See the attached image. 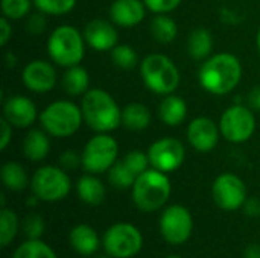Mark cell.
I'll return each mask as SVG.
<instances>
[{
    "label": "cell",
    "mask_w": 260,
    "mask_h": 258,
    "mask_svg": "<svg viewBox=\"0 0 260 258\" xmlns=\"http://www.w3.org/2000/svg\"><path fill=\"white\" fill-rule=\"evenodd\" d=\"M242 64L239 58L229 52H219L203 61L198 71L201 88L213 96L230 94L242 79Z\"/></svg>",
    "instance_id": "obj_1"
},
{
    "label": "cell",
    "mask_w": 260,
    "mask_h": 258,
    "mask_svg": "<svg viewBox=\"0 0 260 258\" xmlns=\"http://www.w3.org/2000/svg\"><path fill=\"white\" fill-rule=\"evenodd\" d=\"M84 122L94 132L110 134L122 125V109L116 99L102 88H90L81 99Z\"/></svg>",
    "instance_id": "obj_2"
},
{
    "label": "cell",
    "mask_w": 260,
    "mask_h": 258,
    "mask_svg": "<svg viewBox=\"0 0 260 258\" xmlns=\"http://www.w3.org/2000/svg\"><path fill=\"white\" fill-rule=\"evenodd\" d=\"M172 193V184L168 173L154 167L145 170L136 178L131 189L134 205L143 213H154L163 208Z\"/></svg>",
    "instance_id": "obj_3"
},
{
    "label": "cell",
    "mask_w": 260,
    "mask_h": 258,
    "mask_svg": "<svg viewBox=\"0 0 260 258\" xmlns=\"http://www.w3.org/2000/svg\"><path fill=\"white\" fill-rule=\"evenodd\" d=\"M85 40L82 32L70 24L58 26L47 40V55L59 67L69 68L79 65L85 56Z\"/></svg>",
    "instance_id": "obj_4"
},
{
    "label": "cell",
    "mask_w": 260,
    "mask_h": 258,
    "mask_svg": "<svg viewBox=\"0 0 260 258\" xmlns=\"http://www.w3.org/2000/svg\"><path fill=\"white\" fill-rule=\"evenodd\" d=\"M140 76L145 87L160 96L175 93L181 79L177 64L163 53L146 55L140 61Z\"/></svg>",
    "instance_id": "obj_5"
},
{
    "label": "cell",
    "mask_w": 260,
    "mask_h": 258,
    "mask_svg": "<svg viewBox=\"0 0 260 258\" xmlns=\"http://www.w3.org/2000/svg\"><path fill=\"white\" fill-rule=\"evenodd\" d=\"M38 120L50 137L69 138L78 132L84 123V116L81 106L72 100H55L40 113Z\"/></svg>",
    "instance_id": "obj_6"
},
{
    "label": "cell",
    "mask_w": 260,
    "mask_h": 258,
    "mask_svg": "<svg viewBox=\"0 0 260 258\" xmlns=\"http://www.w3.org/2000/svg\"><path fill=\"white\" fill-rule=\"evenodd\" d=\"M82 169L87 173L99 175L108 172L117 161L119 144L116 138L105 132H96L84 146L82 152Z\"/></svg>",
    "instance_id": "obj_7"
},
{
    "label": "cell",
    "mask_w": 260,
    "mask_h": 258,
    "mask_svg": "<svg viewBox=\"0 0 260 258\" xmlns=\"http://www.w3.org/2000/svg\"><path fill=\"white\" fill-rule=\"evenodd\" d=\"M30 190L40 201H62L72 190V181L67 172L58 166H43L30 178Z\"/></svg>",
    "instance_id": "obj_8"
},
{
    "label": "cell",
    "mask_w": 260,
    "mask_h": 258,
    "mask_svg": "<svg viewBox=\"0 0 260 258\" xmlns=\"http://www.w3.org/2000/svg\"><path fill=\"white\" fill-rule=\"evenodd\" d=\"M102 246L111 258H131L142 251L143 236L136 225L117 222L105 231Z\"/></svg>",
    "instance_id": "obj_9"
},
{
    "label": "cell",
    "mask_w": 260,
    "mask_h": 258,
    "mask_svg": "<svg viewBox=\"0 0 260 258\" xmlns=\"http://www.w3.org/2000/svg\"><path fill=\"white\" fill-rule=\"evenodd\" d=\"M219 131L221 135L233 144L248 141L256 132L254 111L244 105L229 106L219 119Z\"/></svg>",
    "instance_id": "obj_10"
},
{
    "label": "cell",
    "mask_w": 260,
    "mask_h": 258,
    "mask_svg": "<svg viewBox=\"0 0 260 258\" xmlns=\"http://www.w3.org/2000/svg\"><path fill=\"white\" fill-rule=\"evenodd\" d=\"M158 228L165 242L175 246L183 245L190 239L193 233L192 213L183 205H169L160 216Z\"/></svg>",
    "instance_id": "obj_11"
},
{
    "label": "cell",
    "mask_w": 260,
    "mask_h": 258,
    "mask_svg": "<svg viewBox=\"0 0 260 258\" xmlns=\"http://www.w3.org/2000/svg\"><path fill=\"white\" fill-rule=\"evenodd\" d=\"M212 196L221 210L236 211L244 207L248 198L247 186L238 175L225 172L215 178L212 186Z\"/></svg>",
    "instance_id": "obj_12"
},
{
    "label": "cell",
    "mask_w": 260,
    "mask_h": 258,
    "mask_svg": "<svg viewBox=\"0 0 260 258\" xmlns=\"http://www.w3.org/2000/svg\"><path fill=\"white\" fill-rule=\"evenodd\" d=\"M148 157L151 167L165 173H172L183 166L186 158V148L178 138L163 137L149 146Z\"/></svg>",
    "instance_id": "obj_13"
},
{
    "label": "cell",
    "mask_w": 260,
    "mask_h": 258,
    "mask_svg": "<svg viewBox=\"0 0 260 258\" xmlns=\"http://www.w3.org/2000/svg\"><path fill=\"white\" fill-rule=\"evenodd\" d=\"M21 82L29 91L44 94L55 88L58 75L52 62L46 59H32L21 71Z\"/></svg>",
    "instance_id": "obj_14"
},
{
    "label": "cell",
    "mask_w": 260,
    "mask_h": 258,
    "mask_svg": "<svg viewBox=\"0 0 260 258\" xmlns=\"http://www.w3.org/2000/svg\"><path fill=\"white\" fill-rule=\"evenodd\" d=\"M3 119H6L14 128H30L40 119L37 105L32 99L23 94H14L3 102Z\"/></svg>",
    "instance_id": "obj_15"
},
{
    "label": "cell",
    "mask_w": 260,
    "mask_h": 258,
    "mask_svg": "<svg viewBox=\"0 0 260 258\" xmlns=\"http://www.w3.org/2000/svg\"><path fill=\"white\" fill-rule=\"evenodd\" d=\"M219 125L209 117H195L187 126V141L198 152H212L219 141Z\"/></svg>",
    "instance_id": "obj_16"
},
{
    "label": "cell",
    "mask_w": 260,
    "mask_h": 258,
    "mask_svg": "<svg viewBox=\"0 0 260 258\" xmlns=\"http://www.w3.org/2000/svg\"><path fill=\"white\" fill-rule=\"evenodd\" d=\"M82 35L87 46L96 52H111V49L117 46L119 40L116 24L104 18L90 20L84 26Z\"/></svg>",
    "instance_id": "obj_17"
},
{
    "label": "cell",
    "mask_w": 260,
    "mask_h": 258,
    "mask_svg": "<svg viewBox=\"0 0 260 258\" xmlns=\"http://www.w3.org/2000/svg\"><path fill=\"white\" fill-rule=\"evenodd\" d=\"M146 11L143 0H114L110 6V18L116 26L131 29L145 20Z\"/></svg>",
    "instance_id": "obj_18"
},
{
    "label": "cell",
    "mask_w": 260,
    "mask_h": 258,
    "mask_svg": "<svg viewBox=\"0 0 260 258\" xmlns=\"http://www.w3.org/2000/svg\"><path fill=\"white\" fill-rule=\"evenodd\" d=\"M69 243L76 254L82 257H90V255H94L96 251L99 249L101 239L93 227L87 224H79L70 230Z\"/></svg>",
    "instance_id": "obj_19"
},
{
    "label": "cell",
    "mask_w": 260,
    "mask_h": 258,
    "mask_svg": "<svg viewBox=\"0 0 260 258\" xmlns=\"http://www.w3.org/2000/svg\"><path fill=\"white\" fill-rule=\"evenodd\" d=\"M50 135L41 128H32L23 138L21 143V151L23 155L32 161V163H40L47 158L50 152Z\"/></svg>",
    "instance_id": "obj_20"
},
{
    "label": "cell",
    "mask_w": 260,
    "mask_h": 258,
    "mask_svg": "<svg viewBox=\"0 0 260 258\" xmlns=\"http://www.w3.org/2000/svg\"><path fill=\"white\" fill-rule=\"evenodd\" d=\"M158 117L160 120L171 128L180 126L187 117V103L181 96L168 94L163 96L158 105Z\"/></svg>",
    "instance_id": "obj_21"
},
{
    "label": "cell",
    "mask_w": 260,
    "mask_h": 258,
    "mask_svg": "<svg viewBox=\"0 0 260 258\" xmlns=\"http://www.w3.org/2000/svg\"><path fill=\"white\" fill-rule=\"evenodd\" d=\"M76 193L84 204L96 207L101 205L105 199V186L96 175L87 173L78 179Z\"/></svg>",
    "instance_id": "obj_22"
},
{
    "label": "cell",
    "mask_w": 260,
    "mask_h": 258,
    "mask_svg": "<svg viewBox=\"0 0 260 258\" xmlns=\"http://www.w3.org/2000/svg\"><path fill=\"white\" fill-rule=\"evenodd\" d=\"M187 53L195 61H204L212 56L213 36L206 27H195L187 36Z\"/></svg>",
    "instance_id": "obj_23"
},
{
    "label": "cell",
    "mask_w": 260,
    "mask_h": 258,
    "mask_svg": "<svg viewBox=\"0 0 260 258\" xmlns=\"http://www.w3.org/2000/svg\"><path fill=\"white\" fill-rule=\"evenodd\" d=\"M62 88L69 96H84L90 90V75L81 65H73L66 68L62 79Z\"/></svg>",
    "instance_id": "obj_24"
},
{
    "label": "cell",
    "mask_w": 260,
    "mask_h": 258,
    "mask_svg": "<svg viewBox=\"0 0 260 258\" xmlns=\"http://www.w3.org/2000/svg\"><path fill=\"white\" fill-rule=\"evenodd\" d=\"M152 116L146 105L131 102L122 109V125L129 131H143L151 125Z\"/></svg>",
    "instance_id": "obj_25"
},
{
    "label": "cell",
    "mask_w": 260,
    "mask_h": 258,
    "mask_svg": "<svg viewBox=\"0 0 260 258\" xmlns=\"http://www.w3.org/2000/svg\"><path fill=\"white\" fill-rule=\"evenodd\" d=\"M0 178L3 186L11 192H21L30 184L26 169L17 161H6L0 169Z\"/></svg>",
    "instance_id": "obj_26"
},
{
    "label": "cell",
    "mask_w": 260,
    "mask_h": 258,
    "mask_svg": "<svg viewBox=\"0 0 260 258\" xmlns=\"http://www.w3.org/2000/svg\"><path fill=\"white\" fill-rule=\"evenodd\" d=\"M151 35L160 44H169L175 41L178 35V26L168 14H155L151 21Z\"/></svg>",
    "instance_id": "obj_27"
},
{
    "label": "cell",
    "mask_w": 260,
    "mask_h": 258,
    "mask_svg": "<svg viewBox=\"0 0 260 258\" xmlns=\"http://www.w3.org/2000/svg\"><path fill=\"white\" fill-rule=\"evenodd\" d=\"M12 258H58L55 251L40 239H27L18 245Z\"/></svg>",
    "instance_id": "obj_28"
},
{
    "label": "cell",
    "mask_w": 260,
    "mask_h": 258,
    "mask_svg": "<svg viewBox=\"0 0 260 258\" xmlns=\"http://www.w3.org/2000/svg\"><path fill=\"white\" fill-rule=\"evenodd\" d=\"M20 222L17 217V213L11 208L3 207L0 211V245L2 248H6L11 245L18 233Z\"/></svg>",
    "instance_id": "obj_29"
},
{
    "label": "cell",
    "mask_w": 260,
    "mask_h": 258,
    "mask_svg": "<svg viewBox=\"0 0 260 258\" xmlns=\"http://www.w3.org/2000/svg\"><path fill=\"white\" fill-rule=\"evenodd\" d=\"M137 175L122 161H116V164L108 170V181L113 187L119 189V190H126V189H133L134 182H136Z\"/></svg>",
    "instance_id": "obj_30"
},
{
    "label": "cell",
    "mask_w": 260,
    "mask_h": 258,
    "mask_svg": "<svg viewBox=\"0 0 260 258\" xmlns=\"http://www.w3.org/2000/svg\"><path fill=\"white\" fill-rule=\"evenodd\" d=\"M111 59L113 64L117 68L122 70H133L139 64V56L137 52L133 46L129 44H117L116 47L111 49Z\"/></svg>",
    "instance_id": "obj_31"
},
{
    "label": "cell",
    "mask_w": 260,
    "mask_h": 258,
    "mask_svg": "<svg viewBox=\"0 0 260 258\" xmlns=\"http://www.w3.org/2000/svg\"><path fill=\"white\" fill-rule=\"evenodd\" d=\"M78 0H34V5L38 11L46 15H66L72 12L76 6Z\"/></svg>",
    "instance_id": "obj_32"
},
{
    "label": "cell",
    "mask_w": 260,
    "mask_h": 258,
    "mask_svg": "<svg viewBox=\"0 0 260 258\" xmlns=\"http://www.w3.org/2000/svg\"><path fill=\"white\" fill-rule=\"evenodd\" d=\"M32 3L34 0H2V14L11 21L21 20L27 17V14L30 12Z\"/></svg>",
    "instance_id": "obj_33"
},
{
    "label": "cell",
    "mask_w": 260,
    "mask_h": 258,
    "mask_svg": "<svg viewBox=\"0 0 260 258\" xmlns=\"http://www.w3.org/2000/svg\"><path fill=\"white\" fill-rule=\"evenodd\" d=\"M122 161L139 176L142 175L145 170L149 169L151 163H149V157H148V152H142V151H131L128 152Z\"/></svg>",
    "instance_id": "obj_34"
},
{
    "label": "cell",
    "mask_w": 260,
    "mask_h": 258,
    "mask_svg": "<svg viewBox=\"0 0 260 258\" xmlns=\"http://www.w3.org/2000/svg\"><path fill=\"white\" fill-rule=\"evenodd\" d=\"M44 233V220L40 214L30 213L23 220V234L26 239H40Z\"/></svg>",
    "instance_id": "obj_35"
},
{
    "label": "cell",
    "mask_w": 260,
    "mask_h": 258,
    "mask_svg": "<svg viewBox=\"0 0 260 258\" xmlns=\"http://www.w3.org/2000/svg\"><path fill=\"white\" fill-rule=\"evenodd\" d=\"M148 11L154 14H169L175 11L183 0H143Z\"/></svg>",
    "instance_id": "obj_36"
},
{
    "label": "cell",
    "mask_w": 260,
    "mask_h": 258,
    "mask_svg": "<svg viewBox=\"0 0 260 258\" xmlns=\"http://www.w3.org/2000/svg\"><path fill=\"white\" fill-rule=\"evenodd\" d=\"M46 24H47L46 14L37 9V12H34L32 15L27 17L26 29L30 35H40L46 30Z\"/></svg>",
    "instance_id": "obj_37"
},
{
    "label": "cell",
    "mask_w": 260,
    "mask_h": 258,
    "mask_svg": "<svg viewBox=\"0 0 260 258\" xmlns=\"http://www.w3.org/2000/svg\"><path fill=\"white\" fill-rule=\"evenodd\" d=\"M58 161H59V167H62L64 170H75L79 166H82V157L75 151H64L59 155Z\"/></svg>",
    "instance_id": "obj_38"
},
{
    "label": "cell",
    "mask_w": 260,
    "mask_h": 258,
    "mask_svg": "<svg viewBox=\"0 0 260 258\" xmlns=\"http://www.w3.org/2000/svg\"><path fill=\"white\" fill-rule=\"evenodd\" d=\"M12 38V26H11V20H8L6 17H2L0 20V46L5 47Z\"/></svg>",
    "instance_id": "obj_39"
},
{
    "label": "cell",
    "mask_w": 260,
    "mask_h": 258,
    "mask_svg": "<svg viewBox=\"0 0 260 258\" xmlns=\"http://www.w3.org/2000/svg\"><path fill=\"white\" fill-rule=\"evenodd\" d=\"M0 123H2V140H0V151H5L8 146H9V143H11V140H12V125L6 120V119H3L2 117V120H0Z\"/></svg>",
    "instance_id": "obj_40"
},
{
    "label": "cell",
    "mask_w": 260,
    "mask_h": 258,
    "mask_svg": "<svg viewBox=\"0 0 260 258\" xmlns=\"http://www.w3.org/2000/svg\"><path fill=\"white\" fill-rule=\"evenodd\" d=\"M244 211L248 217H259L260 216V199L259 198H247L244 204Z\"/></svg>",
    "instance_id": "obj_41"
},
{
    "label": "cell",
    "mask_w": 260,
    "mask_h": 258,
    "mask_svg": "<svg viewBox=\"0 0 260 258\" xmlns=\"http://www.w3.org/2000/svg\"><path fill=\"white\" fill-rule=\"evenodd\" d=\"M219 17L227 24H238L242 20V17L239 15V12H236L235 9H230V8H221Z\"/></svg>",
    "instance_id": "obj_42"
},
{
    "label": "cell",
    "mask_w": 260,
    "mask_h": 258,
    "mask_svg": "<svg viewBox=\"0 0 260 258\" xmlns=\"http://www.w3.org/2000/svg\"><path fill=\"white\" fill-rule=\"evenodd\" d=\"M248 106L253 111H260V84L253 87L248 93Z\"/></svg>",
    "instance_id": "obj_43"
},
{
    "label": "cell",
    "mask_w": 260,
    "mask_h": 258,
    "mask_svg": "<svg viewBox=\"0 0 260 258\" xmlns=\"http://www.w3.org/2000/svg\"><path fill=\"white\" fill-rule=\"evenodd\" d=\"M244 258H260V245H250L244 251Z\"/></svg>",
    "instance_id": "obj_44"
},
{
    "label": "cell",
    "mask_w": 260,
    "mask_h": 258,
    "mask_svg": "<svg viewBox=\"0 0 260 258\" xmlns=\"http://www.w3.org/2000/svg\"><path fill=\"white\" fill-rule=\"evenodd\" d=\"M256 46H257V50H259L260 53V27L259 30H257V35H256Z\"/></svg>",
    "instance_id": "obj_45"
},
{
    "label": "cell",
    "mask_w": 260,
    "mask_h": 258,
    "mask_svg": "<svg viewBox=\"0 0 260 258\" xmlns=\"http://www.w3.org/2000/svg\"><path fill=\"white\" fill-rule=\"evenodd\" d=\"M165 258H181V257H178V255H168V257H165Z\"/></svg>",
    "instance_id": "obj_46"
},
{
    "label": "cell",
    "mask_w": 260,
    "mask_h": 258,
    "mask_svg": "<svg viewBox=\"0 0 260 258\" xmlns=\"http://www.w3.org/2000/svg\"><path fill=\"white\" fill-rule=\"evenodd\" d=\"M98 258H111V257H110V255L107 254V255H102V257H98Z\"/></svg>",
    "instance_id": "obj_47"
}]
</instances>
